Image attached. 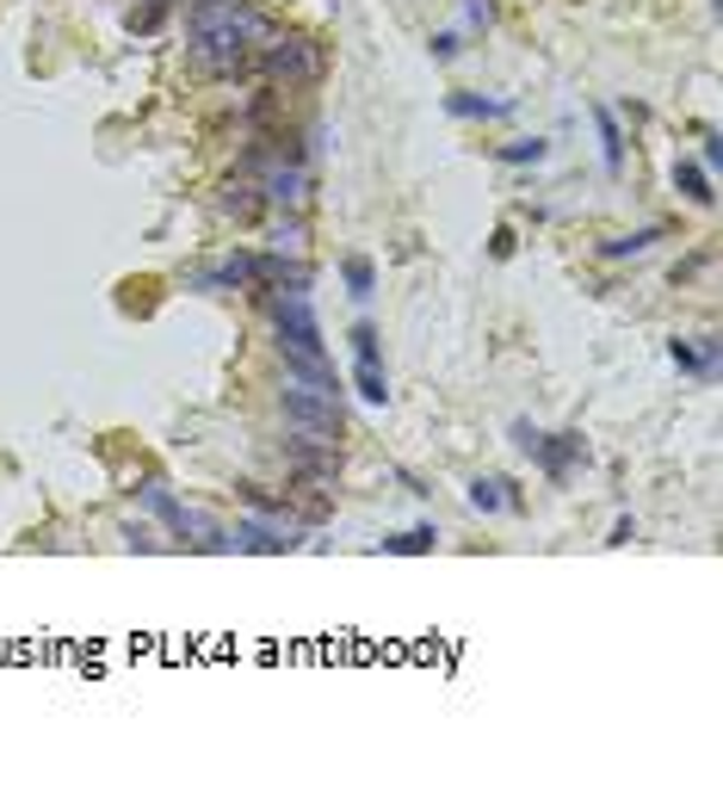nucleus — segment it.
<instances>
[{"instance_id":"nucleus-20","label":"nucleus","mask_w":723,"mask_h":804,"mask_svg":"<svg viewBox=\"0 0 723 804\" xmlns=\"http://www.w3.org/2000/svg\"><path fill=\"white\" fill-rule=\"evenodd\" d=\"M155 304V279H131L124 285V309H149Z\"/></svg>"},{"instance_id":"nucleus-10","label":"nucleus","mask_w":723,"mask_h":804,"mask_svg":"<svg viewBox=\"0 0 723 804\" xmlns=\"http://www.w3.org/2000/svg\"><path fill=\"white\" fill-rule=\"evenodd\" d=\"M341 279H346V297H353V304L378 297V267H371L365 254H346V260H341Z\"/></svg>"},{"instance_id":"nucleus-9","label":"nucleus","mask_w":723,"mask_h":804,"mask_svg":"<svg viewBox=\"0 0 723 804\" xmlns=\"http://www.w3.org/2000/svg\"><path fill=\"white\" fill-rule=\"evenodd\" d=\"M593 112V131H600V155H606V168L618 173L625 168V131H618V112L612 106H588Z\"/></svg>"},{"instance_id":"nucleus-26","label":"nucleus","mask_w":723,"mask_h":804,"mask_svg":"<svg viewBox=\"0 0 723 804\" xmlns=\"http://www.w3.org/2000/svg\"><path fill=\"white\" fill-rule=\"evenodd\" d=\"M514 446H519V452H532V446H538V427H526V422H514Z\"/></svg>"},{"instance_id":"nucleus-23","label":"nucleus","mask_w":723,"mask_h":804,"mask_svg":"<svg viewBox=\"0 0 723 804\" xmlns=\"http://www.w3.org/2000/svg\"><path fill=\"white\" fill-rule=\"evenodd\" d=\"M489 254H495V260H507V254H514V230H495V235H489Z\"/></svg>"},{"instance_id":"nucleus-18","label":"nucleus","mask_w":723,"mask_h":804,"mask_svg":"<svg viewBox=\"0 0 723 804\" xmlns=\"http://www.w3.org/2000/svg\"><path fill=\"white\" fill-rule=\"evenodd\" d=\"M544 155H551V143H544V136H532V143H507V149H501V161H507V168H538Z\"/></svg>"},{"instance_id":"nucleus-7","label":"nucleus","mask_w":723,"mask_h":804,"mask_svg":"<svg viewBox=\"0 0 723 804\" xmlns=\"http://www.w3.org/2000/svg\"><path fill=\"white\" fill-rule=\"evenodd\" d=\"M242 285H254V254H229V260H217L210 272L192 279V291H242Z\"/></svg>"},{"instance_id":"nucleus-14","label":"nucleus","mask_w":723,"mask_h":804,"mask_svg":"<svg viewBox=\"0 0 723 804\" xmlns=\"http://www.w3.org/2000/svg\"><path fill=\"white\" fill-rule=\"evenodd\" d=\"M143 508H149V514H161L173 533H186V508L168 496V483H143Z\"/></svg>"},{"instance_id":"nucleus-25","label":"nucleus","mask_w":723,"mask_h":804,"mask_svg":"<svg viewBox=\"0 0 723 804\" xmlns=\"http://www.w3.org/2000/svg\"><path fill=\"white\" fill-rule=\"evenodd\" d=\"M718 161H723V136L704 131V168H718Z\"/></svg>"},{"instance_id":"nucleus-4","label":"nucleus","mask_w":723,"mask_h":804,"mask_svg":"<svg viewBox=\"0 0 723 804\" xmlns=\"http://www.w3.org/2000/svg\"><path fill=\"white\" fill-rule=\"evenodd\" d=\"M229 545H235V551H254V557H285L291 545H297V526H291L285 514H267V520H242V526L229 533Z\"/></svg>"},{"instance_id":"nucleus-22","label":"nucleus","mask_w":723,"mask_h":804,"mask_svg":"<svg viewBox=\"0 0 723 804\" xmlns=\"http://www.w3.org/2000/svg\"><path fill=\"white\" fill-rule=\"evenodd\" d=\"M649 242H655V230H637V235H625V242H612L606 254H618V260H625V254H644Z\"/></svg>"},{"instance_id":"nucleus-12","label":"nucleus","mask_w":723,"mask_h":804,"mask_svg":"<svg viewBox=\"0 0 723 804\" xmlns=\"http://www.w3.org/2000/svg\"><path fill=\"white\" fill-rule=\"evenodd\" d=\"M674 192L693 198V205H711V198H718V192H711V168H699V161H674Z\"/></svg>"},{"instance_id":"nucleus-5","label":"nucleus","mask_w":723,"mask_h":804,"mask_svg":"<svg viewBox=\"0 0 723 804\" xmlns=\"http://www.w3.org/2000/svg\"><path fill=\"white\" fill-rule=\"evenodd\" d=\"M217 211L235 217V223H254V217L267 211V192H260V180H254V173H229L223 186H217Z\"/></svg>"},{"instance_id":"nucleus-15","label":"nucleus","mask_w":723,"mask_h":804,"mask_svg":"<svg viewBox=\"0 0 723 804\" xmlns=\"http://www.w3.org/2000/svg\"><path fill=\"white\" fill-rule=\"evenodd\" d=\"M173 13V0H143V7H131V20H124V32L131 38H149V32H161Z\"/></svg>"},{"instance_id":"nucleus-24","label":"nucleus","mask_w":723,"mask_h":804,"mask_svg":"<svg viewBox=\"0 0 723 804\" xmlns=\"http://www.w3.org/2000/svg\"><path fill=\"white\" fill-rule=\"evenodd\" d=\"M433 57H439V62L457 57V32H439V38H433Z\"/></svg>"},{"instance_id":"nucleus-11","label":"nucleus","mask_w":723,"mask_h":804,"mask_svg":"<svg viewBox=\"0 0 723 804\" xmlns=\"http://www.w3.org/2000/svg\"><path fill=\"white\" fill-rule=\"evenodd\" d=\"M667 360L681 365V371H699V378H711V371H718V341H711V334H704V346L674 341V346H667Z\"/></svg>"},{"instance_id":"nucleus-2","label":"nucleus","mask_w":723,"mask_h":804,"mask_svg":"<svg viewBox=\"0 0 723 804\" xmlns=\"http://www.w3.org/2000/svg\"><path fill=\"white\" fill-rule=\"evenodd\" d=\"M260 297H267V316L272 328H279V346L285 353H297V360H322V322H316V309H309V291H272L260 285Z\"/></svg>"},{"instance_id":"nucleus-6","label":"nucleus","mask_w":723,"mask_h":804,"mask_svg":"<svg viewBox=\"0 0 723 804\" xmlns=\"http://www.w3.org/2000/svg\"><path fill=\"white\" fill-rule=\"evenodd\" d=\"M532 459L551 471V477H569L575 464L588 459V446H581V434H538V446H532Z\"/></svg>"},{"instance_id":"nucleus-17","label":"nucleus","mask_w":723,"mask_h":804,"mask_svg":"<svg viewBox=\"0 0 723 804\" xmlns=\"http://www.w3.org/2000/svg\"><path fill=\"white\" fill-rule=\"evenodd\" d=\"M507 489H514L507 477H476L470 483V508L476 514H495V508H507Z\"/></svg>"},{"instance_id":"nucleus-1","label":"nucleus","mask_w":723,"mask_h":804,"mask_svg":"<svg viewBox=\"0 0 723 804\" xmlns=\"http://www.w3.org/2000/svg\"><path fill=\"white\" fill-rule=\"evenodd\" d=\"M272 25L254 13V7H235L223 25H210V32H192V75L205 81H223V75H242L248 69V50L254 44H267Z\"/></svg>"},{"instance_id":"nucleus-19","label":"nucleus","mask_w":723,"mask_h":804,"mask_svg":"<svg viewBox=\"0 0 723 804\" xmlns=\"http://www.w3.org/2000/svg\"><path fill=\"white\" fill-rule=\"evenodd\" d=\"M433 526H415V533H402V538H383V551H396V557H420V551H433Z\"/></svg>"},{"instance_id":"nucleus-8","label":"nucleus","mask_w":723,"mask_h":804,"mask_svg":"<svg viewBox=\"0 0 723 804\" xmlns=\"http://www.w3.org/2000/svg\"><path fill=\"white\" fill-rule=\"evenodd\" d=\"M260 192H267V205H291V211H297L304 192H309V173L297 168V161H291V168H272L267 180H260Z\"/></svg>"},{"instance_id":"nucleus-28","label":"nucleus","mask_w":723,"mask_h":804,"mask_svg":"<svg viewBox=\"0 0 723 804\" xmlns=\"http://www.w3.org/2000/svg\"><path fill=\"white\" fill-rule=\"evenodd\" d=\"M186 7H192V0H186Z\"/></svg>"},{"instance_id":"nucleus-3","label":"nucleus","mask_w":723,"mask_h":804,"mask_svg":"<svg viewBox=\"0 0 723 804\" xmlns=\"http://www.w3.org/2000/svg\"><path fill=\"white\" fill-rule=\"evenodd\" d=\"M260 62H267V75L285 81V87H309V81H322V69H328L322 44L304 38V32H272Z\"/></svg>"},{"instance_id":"nucleus-16","label":"nucleus","mask_w":723,"mask_h":804,"mask_svg":"<svg viewBox=\"0 0 723 804\" xmlns=\"http://www.w3.org/2000/svg\"><path fill=\"white\" fill-rule=\"evenodd\" d=\"M353 390H359L365 402H390V378H383V365L359 360V365H353Z\"/></svg>"},{"instance_id":"nucleus-21","label":"nucleus","mask_w":723,"mask_h":804,"mask_svg":"<svg viewBox=\"0 0 723 804\" xmlns=\"http://www.w3.org/2000/svg\"><path fill=\"white\" fill-rule=\"evenodd\" d=\"M353 353H359V360H378V328L371 322H353Z\"/></svg>"},{"instance_id":"nucleus-13","label":"nucleus","mask_w":723,"mask_h":804,"mask_svg":"<svg viewBox=\"0 0 723 804\" xmlns=\"http://www.w3.org/2000/svg\"><path fill=\"white\" fill-rule=\"evenodd\" d=\"M445 112L452 118H507L514 106H507V99H482V94H452L445 99Z\"/></svg>"},{"instance_id":"nucleus-27","label":"nucleus","mask_w":723,"mask_h":804,"mask_svg":"<svg viewBox=\"0 0 723 804\" xmlns=\"http://www.w3.org/2000/svg\"><path fill=\"white\" fill-rule=\"evenodd\" d=\"M464 20H470V25H489V0H464Z\"/></svg>"}]
</instances>
